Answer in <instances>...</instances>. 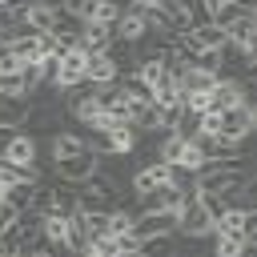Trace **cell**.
Segmentation results:
<instances>
[{"label":"cell","instance_id":"1","mask_svg":"<svg viewBox=\"0 0 257 257\" xmlns=\"http://www.w3.org/2000/svg\"><path fill=\"white\" fill-rule=\"evenodd\" d=\"M217 120H221V128H217V137L221 141H249V133H253V104H233V108H225V112H217Z\"/></svg>","mask_w":257,"mask_h":257},{"label":"cell","instance_id":"2","mask_svg":"<svg viewBox=\"0 0 257 257\" xmlns=\"http://www.w3.org/2000/svg\"><path fill=\"white\" fill-rule=\"evenodd\" d=\"M84 52L76 48V44H68V48H60L56 52V64H60V72H56V88L60 92H72L76 84H84Z\"/></svg>","mask_w":257,"mask_h":257},{"label":"cell","instance_id":"3","mask_svg":"<svg viewBox=\"0 0 257 257\" xmlns=\"http://www.w3.org/2000/svg\"><path fill=\"white\" fill-rule=\"evenodd\" d=\"M36 153H40V141H36L32 133L16 128V133L4 141V149H0V161H8V165H32V161H36Z\"/></svg>","mask_w":257,"mask_h":257},{"label":"cell","instance_id":"4","mask_svg":"<svg viewBox=\"0 0 257 257\" xmlns=\"http://www.w3.org/2000/svg\"><path fill=\"white\" fill-rule=\"evenodd\" d=\"M165 181H173V165L149 161V165H141V169L128 177V193H133V197H145L149 189H157V185H165Z\"/></svg>","mask_w":257,"mask_h":257},{"label":"cell","instance_id":"5","mask_svg":"<svg viewBox=\"0 0 257 257\" xmlns=\"http://www.w3.org/2000/svg\"><path fill=\"white\" fill-rule=\"evenodd\" d=\"M52 169H56V177H60V181L80 185L84 177H92V173H96V153H92V149H84V153H76V157H60V161H52Z\"/></svg>","mask_w":257,"mask_h":257},{"label":"cell","instance_id":"6","mask_svg":"<svg viewBox=\"0 0 257 257\" xmlns=\"http://www.w3.org/2000/svg\"><path fill=\"white\" fill-rule=\"evenodd\" d=\"M149 32V20H145V8H124L120 16H116V24H112V36L116 40H124V44H137L141 36Z\"/></svg>","mask_w":257,"mask_h":257},{"label":"cell","instance_id":"7","mask_svg":"<svg viewBox=\"0 0 257 257\" xmlns=\"http://www.w3.org/2000/svg\"><path fill=\"white\" fill-rule=\"evenodd\" d=\"M133 241H149V237H161V233H173V213H137L133 217Z\"/></svg>","mask_w":257,"mask_h":257},{"label":"cell","instance_id":"8","mask_svg":"<svg viewBox=\"0 0 257 257\" xmlns=\"http://www.w3.org/2000/svg\"><path fill=\"white\" fill-rule=\"evenodd\" d=\"M28 112H32V100L28 96H0V128H8V133L24 128Z\"/></svg>","mask_w":257,"mask_h":257},{"label":"cell","instance_id":"9","mask_svg":"<svg viewBox=\"0 0 257 257\" xmlns=\"http://www.w3.org/2000/svg\"><path fill=\"white\" fill-rule=\"evenodd\" d=\"M225 40L237 44V48H249V52H253V40H257V16H253V12H241L237 20H229V24H225Z\"/></svg>","mask_w":257,"mask_h":257},{"label":"cell","instance_id":"10","mask_svg":"<svg viewBox=\"0 0 257 257\" xmlns=\"http://www.w3.org/2000/svg\"><path fill=\"white\" fill-rule=\"evenodd\" d=\"M120 72H116V64L108 60V52H92L88 60H84V84H112Z\"/></svg>","mask_w":257,"mask_h":257},{"label":"cell","instance_id":"11","mask_svg":"<svg viewBox=\"0 0 257 257\" xmlns=\"http://www.w3.org/2000/svg\"><path fill=\"white\" fill-rule=\"evenodd\" d=\"M141 145V128L133 120H120L116 128H108V153H120V157H133V149Z\"/></svg>","mask_w":257,"mask_h":257},{"label":"cell","instance_id":"12","mask_svg":"<svg viewBox=\"0 0 257 257\" xmlns=\"http://www.w3.org/2000/svg\"><path fill=\"white\" fill-rule=\"evenodd\" d=\"M48 193H52V213H56V217H72V213H76V185H72V181L52 177V181H48Z\"/></svg>","mask_w":257,"mask_h":257},{"label":"cell","instance_id":"13","mask_svg":"<svg viewBox=\"0 0 257 257\" xmlns=\"http://www.w3.org/2000/svg\"><path fill=\"white\" fill-rule=\"evenodd\" d=\"M48 32L60 40V48H68V44H76V36L84 32V20H80L76 12H68V8H60V12H56V24H52Z\"/></svg>","mask_w":257,"mask_h":257},{"label":"cell","instance_id":"14","mask_svg":"<svg viewBox=\"0 0 257 257\" xmlns=\"http://www.w3.org/2000/svg\"><path fill=\"white\" fill-rule=\"evenodd\" d=\"M217 84V72H209V68H197V64H189L181 76H177V92H209Z\"/></svg>","mask_w":257,"mask_h":257},{"label":"cell","instance_id":"15","mask_svg":"<svg viewBox=\"0 0 257 257\" xmlns=\"http://www.w3.org/2000/svg\"><path fill=\"white\" fill-rule=\"evenodd\" d=\"M84 149H88V141L76 137V133L56 128V133L48 137V153H52V161H60V157H76V153H84Z\"/></svg>","mask_w":257,"mask_h":257},{"label":"cell","instance_id":"16","mask_svg":"<svg viewBox=\"0 0 257 257\" xmlns=\"http://www.w3.org/2000/svg\"><path fill=\"white\" fill-rule=\"evenodd\" d=\"M209 237H213V253L209 257H241L245 245H249L241 233H209Z\"/></svg>","mask_w":257,"mask_h":257},{"label":"cell","instance_id":"17","mask_svg":"<svg viewBox=\"0 0 257 257\" xmlns=\"http://www.w3.org/2000/svg\"><path fill=\"white\" fill-rule=\"evenodd\" d=\"M189 32H193V40H197L201 48H225V44H229V40H225V28H221V24H213V20L193 24Z\"/></svg>","mask_w":257,"mask_h":257},{"label":"cell","instance_id":"18","mask_svg":"<svg viewBox=\"0 0 257 257\" xmlns=\"http://www.w3.org/2000/svg\"><path fill=\"white\" fill-rule=\"evenodd\" d=\"M177 233H161V237H149L141 241V257H177Z\"/></svg>","mask_w":257,"mask_h":257},{"label":"cell","instance_id":"19","mask_svg":"<svg viewBox=\"0 0 257 257\" xmlns=\"http://www.w3.org/2000/svg\"><path fill=\"white\" fill-rule=\"evenodd\" d=\"M24 24L32 28V32H48L52 24H56V8H48V4H28V12H24Z\"/></svg>","mask_w":257,"mask_h":257},{"label":"cell","instance_id":"20","mask_svg":"<svg viewBox=\"0 0 257 257\" xmlns=\"http://www.w3.org/2000/svg\"><path fill=\"white\" fill-rule=\"evenodd\" d=\"M32 197H36V185H32V181H16V185L4 189V201H8L12 209H20V213L32 209Z\"/></svg>","mask_w":257,"mask_h":257},{"label":"cell","instance_id":"21","mask_svg":"<svg viewBox=\"0 0 257 257\" xmlns=\"http://www.w3.org/2000/svg\"><path fill=\"white\" fill-rule=\"evenodd\" d=\"M84 245H88V229H84V217H80V213H72V217H68V233H64V249L76 257Z\"/></svg>","mask_w":257,"mask_h":257},{"label":"cell","instance_id":"22","mask_svg":"<svg viewBox=\"0 0 257 257\" xmlns=\"http://www.w3.org/2000/svg\"><path fill=\"white\" fill-rule=\"evenodd\" d=\"M40 233L52 241V249H64V233H68V217H56V213H48V217H40Z\"/></svg>","mask_w":257,"mask_h":257},{"label":"cell","instance_id":"23","mask_svg":"<svg viewBox=\"0 0 257 257\" xmlns=\"http://www.w3.org/2000/svg\"><path fill=\"white\" fill-rule=\"evenodd\" d=\"M205 165H209V161H205V157H201V149H197V145L189 141V145L181 149V157H177V165H173V169H181V173H189V177H197V173H201Z\"/></svg>","mask_w":257,"mask_h":257},{"label":"cell","instance_id":"24","mask_svg":"<svg viewBox=\"0 0 257 257\" xmlns=\"http://www.w3.org/2000/svg\"><path fill=\"white\" fill-rule=\"evenodd\" d=\"M245 213L249 209H237V205H229L217 221H213V233H241V225H245Z\"/></svg>","mask_w":257,"mask_h":257},{"label":"cell","instance_id":"25","mask_svg":"<svg viewBox=\"0 0 257 257\" xmlns=\"http://www.w3.org/2000/svg\"><path fill=\"white\" fill-rule=\"evenodd\" d=\"M201 116L205 112H197V108H181V116H177V137H185V141H193L197 133H201Z\"/></svg>","mask_w":257,"mask_h":257},{"label":"cell","instance_id":"26","mask_svg":"<svg viewBox=\"0 0 257 257\" xmlns=\"http://www.w3.org/2000/svg\"><path fill=\"white\" fill-rule=\"evenodd\" d=\"M0 96H28V88L20 80V68H0Z\"/></svg>","mask_w":257,"mask_h":257},{"label":"cell","instance_id":"27","mask_svg":"<svg viewBox=\"0 0 257 257\" xmlns=\"http://www.w3.org/2000/svg\"><path fill=\"white\" fill-rule=\"evenodd\" d=\"M201 205H205V213H209V221H217L225 209H229V201L221 197V193H201Z\"/></svg>","mask_w":257,"mask_h":257},{"label":"cell","instance_id":"28","mask_svg":"<svg viewBox=\"0 0 257 257\" xmlns=\"http://www.w3.org/2000/svg\"><path fill=\"white\" fill-rule=\"evenodd\" d=\"M20 80H24V88L32 92V88L40 84V60H28V64H20Z\"/></svg>","mask_w":257,"mask_h":257},{"label":"cell","instance_id":"29","mask_svg":"<svg viewBox=\"0 0 257 257\" xmlns=\"http://www.w3.org/2000/svg\"><path fill=\"white\" fill-rule=\"evenodd\" d=\"M36 48H40V56H56L60 52V40L52 32H36Z\"/></svg>","mask_w":257,"mask_h":257},{"label":"cell","instance_id":"30","mask_svg":"<svg viewBox=\"0 0 257 257\" xmlns=\"http://www.w3.org/2000/svg\"><path fill=\"white\" fill-rule=\"evenodd\" d=\"M64 8H68V12H76V16H80V12H84V8H88V0H64Z\"/></svg>","mask_w":257,"mask_h":257},{"label":"cell","instance_id":"31","mask_svg":"<svg viewBox=\"0 0 257 257\" xmlns=\"http://www.w3.org/2000/svg\"><path fill=\"white\" fill-rule=\"evenodd\" d=\"M36 4H48V8H56V12L64 8V0H36Z\"/></svg>","mask_w":257,"mask_h":257},{"label":"cell","instance_id":"32","mask_svg":"<svg viewBox=\"0 0 257 257\" xmlns=\"http://www.w3.org/2000/svg\"><path fill=\"white\" fill-rule=\"evenodd\" d=\"M0 4H8V0H0Z\"/></svg>","mask_w":257,"mask_h":257}]
</instances>
